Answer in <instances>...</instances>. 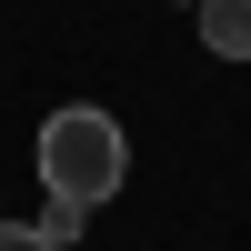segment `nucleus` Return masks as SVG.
Masks as SVG:
<instances>
[{
  "label": "nucleus",
  "instance_id": "1",
  "mask_svg": "<svg viewBox=\"0 0 251 251\" xmlns=\"http://www.w3.org/2000/svg\"><path fill=\"white\" fill-rule=\"evenodd\" d=\"M121 181H131V141H121V121H111V111L71 100V111H50V121H40V191H50V201L100 211Z\"/></svg>",
  "mask_w": 251,
  "mask_h": 251
},
{
  "label": "nucleus",
  "instance_id": "2",
  "mask_svg": "<svg viewBox=\"0 0 251 251\" xmlns=\"http://www.w3.org/2000/svg\"><path fill=\"white\" fill-rule=\"evenodd\" d=\"M191 20H201V50L251 60V0H191Z\"/></svg>",
  "mask_w": 251,
  "mask_h": 251
},
{
  "label": "nucleus",
  "instance_id": "3",
  "mask_svg": "<svg viewBox=\"0 0 251 251\" xmlns=\"http://www.w3.org/2000/svg\"><path fill=\"white\" fill-rule=\"evenodd\" d=\"M80 221H91L80 201H50V211H40V241H50V251H71V241H80Z\"/></svg>",
  "mask_w": 251,
  "mask_h": 251
},
{
  "label": "nucleus",
  "instance_id": "4",
  "mask_svg": "<svg viewBox=\"0 0 251 251\" xmlns=\"http://www.w3.org/2000/svg\"><path fill=\"white\" fill-rule=\"evenodd\" d=\"M0 251H50L40 231H10V221H0Z\"/></svg>",
  "mask_w": 251,
  "mask_h": 251
}]
</instances>
